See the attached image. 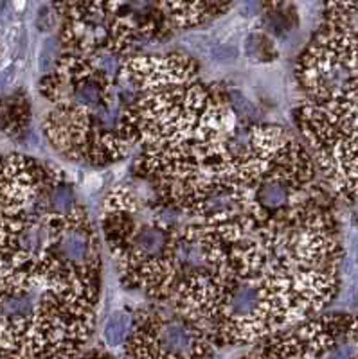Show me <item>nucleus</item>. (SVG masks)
Returning <instances> with one entry per match:
<instances>
[{
	"label": "nucleus",
	"instance_id": "f257e3e1",
	"mask_svg": "<svg viewBox=\"0 0 358 359\" xmlns=\"http://www.w3.org/2000/svg\"><path fill=\"white\" fill-rule=\"evenodd\" d=\"M196 72L191 58L180 54L123 63L121 74L137 95L121 111L119 131L137 147L139 169L166 201L251 138L252 126H236L233 104Z\"/></svg>",
	"mask_w": 358,
	"mask_h": 359
},
{
	"label": "nucleus",
	"instance_id": "f03ea898",
	"mask_svg": "<svg viewBox=\"0 0 358 359\" xmlns=\"http://www.w3.org/2000/svg\"><path fill=\"white\" fill-rule=\"evenodd\" d=\"M86 214L65 171L9 154L2 175V293L45 289L56 277L58 243Z\"/></svg>",
	"mask_w": 358,
	"mask_h": 359
},
{
	"label": "nucleus",
	"instance_id": "7ed1b4c3",
	"mask_svg": "<svg viewBox=\"0 0 358 359\" xmlns=\"http://www.w3.org/2000/svg\"><path fill=\"white\" fill-rule=\"evenodd\" d=\"M132 193L114 191L103 203L101 227L126 286L157 300H169L184 282L175 253L177 227L157 218H139Z\"/></svg>",
	"mask_w": 358,
	"mask_h": 359
},
{
	"label": "nucleus",
	"instance_id": "20e7f679",
	"mask_svg": "<svg viewBox=\"0 0 358 359\" xmlns=\"http://www.w3.org/2000/svg\"><path fill=\"white\" fill-rule=\"evenodd\" d=\"M100 286H52L40 289L26 314L2 317L4 358H74L94 330Z\"/></svg>",
	"mask_w": 358,
	"mask_h": 359
},
{
	"label": "nucleus",
	"instance_id": "39448f33",
	"mask_svg": "<svg viewBox=\"0 0 358 359\" xmlns=\"http://www.w3.org/2000/svg\"><path fill=\"white\" fill-rule=\"evenodd\" d=\"M299 129L332 193L358 198V74L332 97L306 101Z\"/></svg>",
	"mask_w": 358,
	"mask_h": 359
},
{
	"label": "nucleus",
	"instance_id": "423d86ee",
	"mask_svg": "<svg viewBox=\"0 0 358 359\" xmlns=\"http://www.w3.org/2000/svg\"><path fill=\"white\" fill-rule=\"evenodd\" d=\"M43 129L54 150L74 162L107 166L123 159L130 144L114 125V117L69 108H56L47 115Z\"/></svg>",
	"mask_w": 358,
	"mask_h": 359
},
{
	"label": "nucleus",
	"instance_id": "0eeeda50",
	"mask_svg": "<svg viewBox=\"0 0 358 359\" xmlns=\"http://www.w3.org/2000/svg\"><path fill=\"white\" fill-rule=\"evenodd\" d=\"M208 334L178 309L148 311L135 318L125 345L130 358H205L212 354Z\"/></svg>",
	"mask_w": 358,
	"mask_h": 359
},
{
	"label": "nucleus",
	"instance_id": "6e6552de",
	"mask_svg": "<svg viewBox=\"0 0 358 359\" xmlns=\"http://www.w3.org/2000/svg\"><path fill=\"white\" fill-rule=\"evenodd\" d=\"M261 356L358 358V317L328 314L316 320L308 318L297 329L274 334L267 343V352Z\"/></svg>",
	"mask_w": 358,
	"mask_h": 359
},
{
	"label": "nucleus",
	"instance_id": "1a4fd4ad",
	"mask_svg": "<svg viewBox=\"0 0 358 359\" xmlns=\"http://www.w3.org/2000/svg\"><path fill=\"white\" fill-rule=\"evenodd\" d=\"M169 24L193 27L225 11L220 0H157Z\"/></svg>",
	"mask_w": 358,
	"mask_h": 359
},
{
	"label": "nucleus",
	"instance_id": "9d476101",
	"mask_svg": "<svg viewBox=\"0 0 358 359\" xmlns=\"http://www.w3.org/2000/svg\"><path fill=\"white\" fill-rule=\"evenodd\" d=\"M134 321L126 312L119 311L110 317L108 324L104 325V340L110 346H125L128 342L130 334L134 330Z\"/></svg>",
	"mask_w": 358,
	"mask_h": 359
},
{
	"label": "nucleus",
	"instance_id": "9b49d317",
	"mask_svg": "<svg viewBox=\"0 0 358 359\" xmlns=\"http://www.w3.org/2000/svg\"><path fill=\"white\" fill-rule=\"evenodd\" d=\"M332 13L351 15L358 13V0H324Z\"/></svg>",
	"mask_w": 358,
	"mask_h": 359
}]
</instances>
